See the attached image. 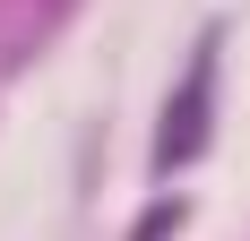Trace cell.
I'll list each match as a JSON object with an SVG mask.
<instances>
[{"mask_svg": "<svg viewBox=\"0 0 250 241\" xmlns=\"http://www.w3.org/2000/svg\"><path fill=\"white\" fill-rule=\"evenodd\" d=\"M207 86H216V52H199V60H190V86H181L173 120H164V164L199 155V138H207Z\"/></svg>", "mask_w": 250, "mask_h": 241, "instance_id": "obj_1", "label": "cell"}]
</instances>
